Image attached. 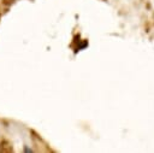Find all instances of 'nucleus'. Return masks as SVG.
Returning <instances> with one entry per match:
<instances>
[{
	"instance_id": "obj_1",
	"label": "nucleus",
	"mask_w": 154,
	"mask_h": 153,
	"mask_svg": "<svg viewBox=\"0 0 154 153\" xmlns=\"http://www.w3.org/2000/svg\"><path fill=\"white\" fill-rule=\"evenodd\" d=\"M0 152L1 153H11L13 152V147H12V143L7 140H2L0 142Z\"/></svg>"
}]
</instances>
